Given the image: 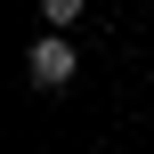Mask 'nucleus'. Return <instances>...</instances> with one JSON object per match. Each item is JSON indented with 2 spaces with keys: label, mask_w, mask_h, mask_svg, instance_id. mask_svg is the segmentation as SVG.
<instances>
[{
  "label": "nucleus",
  "mask_w": 154,
  "mask_h": 154,
  "mask_svg": "<svg viewBox=\"0 0 154 154\" xmlns=\"http://www.w3.org/2000/svg\"><path fill=\"white\" fill-rule=\"evenodd\" d=\"M24 73H32V89H65V81H73V41H65V32H41L32 57H24Z\"/></svg>",
  "instance_id": "obj_1"
},
{
  "label": "nucleus",
  "mask_w": 154,
  "mask_h": 154,
  "mask_svg": "<svg viewBox=\"0 0 154 154\" xmlns=\"http://www.w3.org/2000/svg\"><path fill=\"white\" fill-rule=\"evenodd\" d=\"M73 16H81V0H41V24H49V32H65Z\"/></svg>",
  "instance_id": "obj_2"
}]
</instances>
